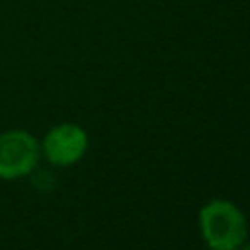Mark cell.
Instances as JSON below:
<instances>
[{
  "label": "cell",
  "instance_id": "2",
  "mask_svg": "<svg viewBox=\"0 0 250 250\" xmlns=\"http://www.w3.org/2000/svg\"><path fill=\"white\" fill-rule=\"evenodd\" d=\"M41 158L39 141L23 129L0 133V180L14 182L35 172Z\"/></svg>",
  "mask_w": 250,
  "mask_h": 250
},
{
  "label": "cell",
  "instance_id": "1",
  "mask_svg": "<svg viewBox=\"0 0 250 250\" xmlns=\"http://www.w3.org/2000/svg\"><path fill=\"white\" fill-rule=\"evenodd\" d=\"M199 232L211 250H238L248 238V221L229 199H211L199 209Z\"/></svg>",
  "mask_w": 250,
  "mask_h": 250
},
{
  "label": "cell",
  "instance_id": "4",
  "mask_svg": "<svg viewBox=\"0 0 250 250\" xmlns=\"http://www.w3.org/2000/svg\"><path fill=\"white\" fill-rule=\"evenodd\" d=\"M238 250H250V242H244V244H242Z\"/></svg>",
  "mask_w": 250,
  "mask_h": 250
},
{
  "label": "cell",
  "instance_id": "3",
  "mask_svg": "<svg viewBox=\"0 0 250 250\" xmlns=\"http://www.w3.org/2000/svg\"><path fill=\"white\" fill-rule=\"evenodd\" d=\"M41 156L53 166H72L88 150V133L76 123L51 127L39 143Z\"/></svg>",
  "mask_w": 250,
  "mask_h": 250
}]
</instances>
